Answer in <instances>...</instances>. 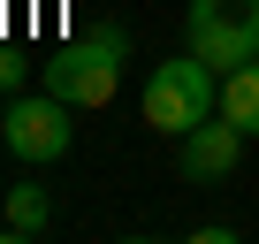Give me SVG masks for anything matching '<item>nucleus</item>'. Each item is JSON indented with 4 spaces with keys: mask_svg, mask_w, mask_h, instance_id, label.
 <instances>
[{
    "mask_svg": "<svg viewBox=\"0 0 259 244\" xmlns=\"http://www.w3.org/2000/svg\"><path fill=\"white\" fill-rule=\"evenodd\" d=\"M206 114H221V76H213V61H198L183 46L176 61H160L145 76V122L168 130V138H183V130H198Z\"/></svg>",
    "mask_w": 259,
    "mask_h": 244,
    "instance_id": "obj_2",
    "label": "nucleus"
},
{
    "mask_svg": "<svg viewBox=\"0 0 259 244\" xmlns=\"http://www.w3.org/2000/svg\"><path fill=\"white\" fill-rule=\"evenodd\" d=\"M46 221H54V198H46L38 183H16L8 206H0V229H8V236H31V229H46Z\"/></svg>",
    "mask_w": 259,
    "mask_h": 244,
    "instance_id": "obj_7",
    "label": "nucleus"
},
{
    "mask_svg": "<svg viewBox=\"0 0 259 244\" xmlns=\"http://www.w3.org/2000/svg\"><path fill=\"white\" fill-rule=\"evenodd\" d=\"M0 92H23V54L0 46Z\"/></svg>",
    "mask_w": 259,
    "mask_h": 244,
    "instance_id": "obj_8",
    "label": "nucleus"
},
{
    "mask_svg": "<svg viewBox=\"0 0 259 244\" xmlns=\"http://www.w3.org/2000/svg\"><path fill=\"white\" fill-rule=\"evenodd\" d=\"M69 114H76V107H69L61 92H46V84H38V92H16L8 114H0V145H8L23 168H54V160L76 145V122H69Z\"/></svg>",
    "mask_w": 259,
    "mask_h": 244,
    "instance_id": "obj_3",
    "label": "nucleus"
},
{
    "mask_svg": "<svg viewBox=\"0 0 259 244\" xmlns=\"http://www.w3.org/2000/svg\"><path fill=\"white\" fill-rule=\"evenodd\" d=\"M183 46L213 69H236L259 54V0H191L183 8Z\"/></svg>",
    "mask_w": 259,
    "mask_h": 244,
    "instance_id": "obj_4",
    "label": "nucleus"
},
{
    "mask_svg": "<svg viewBox=\"0 0 259 244\" xmlns=\"http://www.w3.org/2000/svg\"><path fill=\"white\" fill-rule=\"evenodd\" d=\"M122 61H130V31H122V23H99V31L69 38V46L38 69V84L61 92L69 107H107L114 84H122Z\"/></svg>",
    "mask_w": 259,
    "mask_h": 244,
    "instance_id": "obj_1",
    "label": "nucleus"
},
{
    "mask_svg": "<svg viewBox=\"0 0 259 244\" xmlns=\"http://www.w3.org/2000/svg\"><path fill=\"white\" fill-rule=\"evenodd\" d=\"M244 145H251V138L236 130L229 114H206L198 130H183V138H176V168H183L191 183H221V176L244 160Z\"/></svg>",
    "mask_w": 259,
    "mask_h": 244,
    "instance_id": "obj_5",
    "label": "nucleus"
},
{
    "mask_svg": "<svg viewBox=\"0 0 259 244\" xmlns=\"http://www.w3.org/2000/svg\"><path fill=\"white\" fill-rule=\"evenodd\" d=\"M221 114L236 122L244 138H259V54H251V61H236V69L221 76Z\"/></svg>",
    "mask_w": 259,
    "mask_h": 244,
    "instance_id": "obj_6",
    "label": "nucleus"
}]
</instances>
